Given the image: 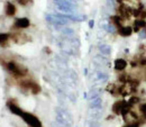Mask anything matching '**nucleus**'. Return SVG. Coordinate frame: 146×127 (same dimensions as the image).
Listing matches in <instances>:
<instances>
[{"instance_id":"ddd939ff","label":"nucleus","mask_w":146,"mask_h":127,"mask_svg":"<svg viewBox=\"0 0 146 127\" xmlns=\"http://www.w3.org/2000/svg\"><path fill=\"white\" fill-rule=\"evenodd\" d=\"M139 110H141V112H142L144 116H146V102L139 105Z\"/></svg>"},{"instance_id":"39448f33","label":"nucleus","mask_w":146,"mask_h":127,"mask_svg":"<svg viewBox=\"0 0 146 127\" xmlns=\"http://www.w3.org/2000/svg\"><path fill=\"white\" fill-rule=\"evenodd\" d=\"M16 6L13 3V2H10V1H8L7 3H6V7H5V14L8 16V17H13V16H15L16 15Z\"/></svg>"},{"instance_id":"f257e3e1","label":"nucleus","mask_w":146,"mask_h":127,"mask_svg":"<svg viewBox=\"0 0 146 127\" xmlns=\"http://www.w3.org/2000/svg\"><path fill=\"white\" fill-rule=\"evenodd\" d=\"M2 66H5V69L8 71L9 73H11L15 78L17 79H23L27 75V69L23 65V64H19L15 61H3L1 62Z\"/></svg>"},{"instance_id":"f8f14e48","label":"nucleus","mask_w":146,"mask_h":127,"mask_svg":"<svg viewBox=\"0 0 146 127\" xmlns=\"http://www.w3.org/2000/svg\"><path fill=\"white\" fill-rule=\"evenodd\" d=\"M17 1H18L19 5H21V6H28L29 3L33 2V0H17Z\"/></svg>"},{"instance_id":"9d476101","label":"nucleus","mask_w":146,"mask_h":127,"mask_svg":"<svg viewBox=\"0 0 146 127\" xmlns=\"http://www.w3.org/2000/svg\"><path fill=\"white\" fill-rule=\"evenodd\" d=\"M101 105H102L101 97H97V98L91 99V102H90L91 108H99V107H101Z\"/></svg>"},{"instance_id":"dca6fc26","label":"nucleus","mask_w":146,"mask_h":127,"mask_svg":"<svg viewBox=\"0 0 146 127\" xmlns=\"http://www.w3.org/2000/svg\"><path fill=\"white\" fill-rule=\"evenodd\" d=\"M89 26H90V27H93V20H90V23H89Z\"/></svg>"},{"instance_id":"f3484780","label":"nucleus","mask_w":146,"mask_h":127,"mask_svg":"<svg viewBox=\"0 0 146 127\" xmlns=\"http://www.w3.org/2000/svg\"><path fill=\"white\" fill-rule=\"evenodd\" d=\"M116 1H118V2H124V1H126V0H116Z\"/></svg>"},{"instance_id":"6e6552de","label":"nucleus","mask_w":146,"mask_h":127,"mask_svg":"<svg viewBox=\"0 0 146 127\" xmlns=\"http://www.w3.org/2000/svg\"><path fill=\"white\" fill-rule=\"evenodd\" d=\"M118 32H119V34H120L121 36L127 37L133 33V27H129V26H121V27L118 29Z\"/></svg>"},{"instance_id":"7ed1b4c3","label":"nucleus","mask_w":146,"mask_h":127,"mask_svg":"<svg viewBox=\"0 0 146 127\" xmlns=\"http://www.w3.org/2000/svg\"><path fill=\"white\" fill-rule=\"evenodd\" d=\"M31 23L27 18H18L16 19L15 24H14V28L15 29H24V28H27L29 27Z\"/></svg>"},{"instance_id":"f03ea898","label":"nucleus","mask_w":146,"mask_h":127,"mask_svg":"<svg viewBox=\"0 0 146 127\" xmlns=\"http://www.w3.org/2000/svg\"><path fill=\"white\" fill-rule=\"evenodd\" d=\"M19 117H21V119L29 127H43L40 120L37 118L34 114H32V112H28V111L23 110V112L20 114Z\"/></svg>"},{"instance_id":"20e7f679","label":"nucleus","mask_w":146,"mask_h":127,"mask_svg":"<svg viewBox=\"0 0 146 127\" xmlns=\"http://www.w3.org/2000/svg\"><path fill=\"white\" fill-rule=\"evenodd\" d=\"M113 68L116 71H119V72H123L126 68H127V61L124 60V59H117L113 63Z\"/></svg>"},{"instance_id":"9b49d317","label":"nucleus","mask_w":146,"mask_h":127,"mask_svg":"<svg viewBox=\"0 0 146 127\" xmlns=\"http://www.w3.org/2000/svg\"><path fill=\"white\" fill-rule=\"evenodd\" d=\"M96 78H97V80L100 81V82H106V81L108 80V74L105 72L98 71V72H96Z\"/></svg>"},{"instance_id":"4468645a","label":"nucleus","mask_w":146,"mask_h":127,"mask_svg":"<svg viewBox=\"0 0 146 127\" xmlns=\"http://www.w3.org/2000/svg\"><path fill=\"white\" fill-rule=\"evenodd\" d=\"M88 127H99V123H98L97 120H93V119H92L91 122L89 123Z\"/></svg>"},{"instance_id":"2eb2a0df","label":"nucleus","mask_w":146,"mask_h":127,"mask_svg":"<svg viewBox=\"0 0 146 127\" xmlns=\"http://www.w3.org/2000/svg\"><path fill=\"white\" fill-rule=\"evenodd\" d=\"M125 127H138L136 124H130V125H127V126H125Z\"/></svg>"},{"instance_id":"423d86ee","label":"nucleus","mask_w":146,"mask_h":127,"mask_svg":"<svg viewBox=\"0 0 146 127\" xmlns=\"http://www.w3.org/2000/svg\"><path fill=\"white\" fill-rule=\"evenodd\" d=\"M11 39H13L15 43H17V44H24V43H26V42L28 41L27 36L24 35V34H21V33L11 34Z\"/></svg>"},{"instance_id":"1a4fd4ad","label":"nucleus","mask_w":146,"mask_h":127,"mask_svg":"<svg viewBox=\"0 0 146 127\" xmlns=\"http://www.w3.org/2000/svg\"><path fill=\"white\" fill-rule=\"evenodd\" d=\"M99 51H100L101 55H105V56H109L111 54V47L107 44H101L99 46Z\"/></svg>"},{"instance_id":"0eeeda50","label":"nucleus","mask_w":146,"mask_h":127,"mask_svg":"<svg viewBox=\"0 0 146 127\" xmlns=\"http://www.w3.org/2000/svg\"><path fill=\"white\" fill-rule=\"evenodd\" d=\"M10 39H11V34H6V33L0 34V46L2 47L7 46Z\"/></svg>"}]
</instances>
